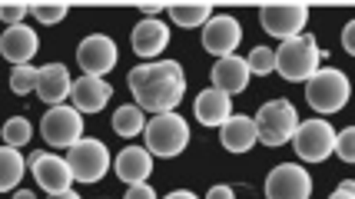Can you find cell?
Segmentation results:
<instances>
[{"mask_svg":"<svg viewBox=\"0 0 355 199\" xmlns=\"http://www.w3.org/2000/svg\"><path fill=\"white\" fill-rule=\"evenodd\" d=\"M312 176L295 163H279L266 176V199H309Z\"/></svg>","mask_w":355,"mask_h":199,"instance_id":"cell-10","label":"cell"},{"mask_svg":"<svg viewBox=\"0 0 355 199\" xmlns=\"http://www.w3.org/2000/svg\"><path fill=\"white\" fill-rule=\"evenodd\" d=\"M146 153L173 159L189 146V126L180 113H156V120L146 123Z\"/></svg>","mask_w":355,"mask_h":199,"instance_id":"cell-2","label":"cell"},{"mask_svg":"<svg viewBox=\"0 0 355 199\" xmlns=\"http://www.w3.org/2000/svg\"><path fill=\"white\" fill-rule=\"evenodd\" d=\"M31 169H33V176H37V183L44 186L46 193H63V189L73 186V173L67 166V159H60V156H53V153H33Z\"/></svg>","mask_w":355,"mask_h":199,"instance_id":"cell-13","label":"cell"},{"mask_svg":"<svg viewBox=\"0 0 355 199\" xmlns=\"http://www.w3.org/2000/svg\"><path fill=\"white\" fill-rule=\"evenodd\" d=\"M243 40V27H239V20L230 14H219V17H209L206 24H202V46L213 53V57H232L236 53V46Z\"/></svg>","mask_w":355,"mask_h":199,"instance_id":"cell-11","label":"cell"},{"mask_svg":"<svg viewBox=\"0 0 355 199\" xmlns=\"http://www.w3.org/2000/svg\"><path fill=\"white\" fill-rule=\"evenodd\" d=\"M249 67L246 60H239L236 53L232 57H223V60L213 67V90L226 93V96H232V93H243L249 83Z\"/></svg>","mask_w":355,"mask_h":199,"instance_id":"cell-18","label":"cell"},{"mask_svg":"<svg viewBox=\"0 0 355 199\" xmlns=\"http://www.w3.org/2000/svg\"><path fill=\"white\" fill-rule=\"evenodd\" d=\"M139 14H150L153 20V14H163V3H139Z\"/></svg>","mask_w":355,"mask_h":199,"instance_id":"cell-36","label":"cell"},{"mask_svg":"<svg viewBox=\"0 0 355 199\" xmlns=\"http://www.w3.org/2000/svg\"><path fill=\"white\" fill-rule=\"evenodd\" d=\"M163 77H186L183 67L176 60H159V63H143V67H133V73H130V90L139 87V83H150V80H163Z\"/></svg>","mask_w":355,"mask_h":199,"instance_id":"cell-23","label":"cell"},{"mask_svg":"<svg viewBox=\"0 0 355 199\" xmlns=\"http://www.w3.org/2000/svg\"><path fill=\"white\" fill-rule=\"evenodd\" d=\"M110 96H113V90H110L107 80H100V77H80L70 87V100H73L77 113H100V110L107 107Z\"/></svg>","mask_w":355,"mask_h":199,"instance_id":"cell-16","label":"cell"},{"mask_svg":"<svg viewBox=\"0 0 355 199\" xmlns=\"http://www.w3.org/2000/svg\"><path fill=\"white\" fill-rule=\"evenodd\" d=\"M24 169H27V163H24L20 150H14V146H0V193L14 189V186L24 180Z\"/></svg>","mask_w":355,"mask_h":199,"instance_id":"cell-22","label":"cell"},{"mask_svg":"<svg viewBox=\"0 0 355 199\" xmlns=\"http://www.w3.org/2000/svg\"><path fill=\"white\" fill-rule=\"evenodd\" d=\"M150 173H153V156L146 153L143 146H126L123 153L116 156V176H120L126 186L146 183Z\"/></svg>","mask_w":355,"mask_h":199,"instance_id":"cell-21","label":"cell"},{"mask_svg":"<svg viewBox=\"0 0 355 199\" xmlns=\"http://www.w3.org/2000/svg\"><path fill=\"white\" fill-rule=\"evenodd\" d=\"M37 46H40L37 33L27 24H17V27H7V33L0 37V57L14 67H24V63H31Z\"/></svg>","mask_w":355,"mask_h":199,"instance_id":"cell-14","label":"cell"},{"mask_svg":"<svg viewBox=\"0 0 355 199\" xmlns=\"http://www.w3.org/2000/svg\"><path fill=\"white\" fill-rule=\"evenodd\" d=\"M123 199H156V193H153V186L150 183H133L130 189H126Z\"/></svg>","mask_w":355,"mask_h":199,"instance_id":"cell-32","label":"cell"},{"mask_svg":"<svg viewBox=\"0 0 355 199\" xmlns=\"http://www.w3.org/2000/svg\"><path fill=\"white\" fill-rule=\"evenodd\" d=\"M33 137V126L27 116H10V120L3 123V143L7 146H14V150H20V146H27Z\"/></svg>","mask_w":355,"mask_h":199,"instance_id":"cell-26","label":"cell"},{"mask_svg":"<svg viewBox=\"0 0 355 199\" xmlns=\"http://www.w3.org/2000/svg\"><path fill=\"white\" fill-rule=\"evenodd\" d=\"M113 130L120 133V137H126V139H133L137 133H143L146 130V120H143V110L139 107H120L116 113H113Z\"/></svg>","mask_w":355,"mask_h":199,"instance_id":"cell-25","label":"cell"},{"mask_svg":"<svg viewBox=\"0 0 355 199\" xmlns=\"http://www.w3.org/2000/svg\"><path fill=\"white\" fill-rule=\"evenodd\" d=\"M163 199H196V193H189V189H176V193H170V196Z\"/></svg>","mask_w":355,"mask_h":199,"instance_id":"cell-37","label":"cell"},{"mask_svg":"<svg viewBox=\"0 0 355 199\" xmlns=\"http://www.w3.org/2000/svg\"><path fill=\"white\" fill-rule=\"evenodd\" d=\"M252 123H256V137L263 139L266 146H286L293 139L295 126H299V113L289 100H269L259 107Z\"/></svg>","mask_w":355,"mask_h":199,"instance_id":"cell-4","label":"cell"},{"mask_svg":"<svg viewBox=\"0 0 355 199\" xmlns=\"http://www.w3.org/2000/svg\"><path fill=\"white\" fill-rule=\"evenodd\" d=\"M246 67H249V73L266 77V73H272V70H276V53H272L269 46H256V50L246 57Z\"/></svg>","mask_w":355,"mask_h":199,"instance_id":"cell-28","label":"cell"},{"mask_svg":"<svg viewBox=\"0 0 355 199\" xmlns=\"http://www.w3.org/2000/svg\"><path fill=\"white\" fill-rule=\"evenodd\" d=\"M70 87H73V80L67 73V67L63 63H46V67H40V80H37L33 93L50 107H60L63 100L70 96Z\"/></svg>","mask_w":355,"mask_h":199,"instance_id":"cell-17","label":"cell"},{"mask_svg":"<svg viewBox=\"0 0 355 199\" xmlns=\"http://www.w3.org/2000/svg\"><path fill=\"white\" fill-rule=\"evenodd\" d=\"M77 60H80L83 77H100L103 80L110 70L116 67L120 50H116V44L110 40L107 33H90V37L77 46Z\"/></svg>","mask_w":355,"mask_h":199,"instance_id":"cell-8","label":"cell"},{"mask_svg":"<svg viewBox=\"0 0 355 199\" xmlns=\"http://www.w3.org/2000/svg\"><path fill=\"white\" fill-rule=\"evenodd\" d=\"M332 153H339L345 163L355 159V130L352 126H345L342 133H336V150H332Z\"/></svg>","mask_w":355,"mask_h":199,"instance_id":"cell-30","label":"cell"},{"mask_svg":"<svg viewBox=\"0 0 355 199\" xmlns=\"http://www.w3.org/2000/svg\"><path fill=\"white\" fill-rule=\"evenodd\" d=\"M137 93V107L150 110V113H173L180 107L186 93V77H163V80H150V83H139L133 87Z\"/></svg>","mask_w":355,"mask_h":199,"instance_id":"cell-7","label":"cell"},{"mask_svg":"<svg viewBox=\"0 0 355 199\" xmlns=\"http://www.w3.org/2000/svg\"><path fill=\"white\" fill-rule=\"evenodd\" d=\"M24 14H31V7L27 3H0V20H7L10 27H17Z\"/></svg>","mask_w":355,"mask_h":199,"instance_id":"cell-31","label":"cell"},{"mask_svg":"<svg viewBox=\"0 0 355 199\" xmlns=\"http://www.w3.org/2000/svg\"><path fill=\"white\" fill-rule=\"evenodd\" d=\"M342 44L349 53H355V24H345V31H342Z\"/></svg>","mask_w":355,"mask_h":199,"instance_id":"cell-34","label":"cell"},{"mask_svg":"<svg viewBox=\"0 0 355 199\" xmlns=\"http://www.w3.org/2000/svg\"><path fill=\"white\" fill-rule=\"evenodd\" d=\"M67 3H31V14L40 20V24H60L67 17Z\"/></svg>","mask_w":355,"mask_h":199,"instance_id":"cell-29","label":"cell"},{"mask_svg":"<svg viewBox=\"0 0 355 199\" xmlns=\"http://www.w3.org/2000/svg\"><path fill=\"white\" fill-rule=\"evenodd\" d=\"M196 120L202 123V126H223V123L232 116V96H226V93L219 90H202L200 96H196Z\"/></svg>","mask_w":355,"mask_h":199,"instance_id":"cell-20","label":"cell"},{"mask_svg":"<svg viewBox=\"0 0 355 199\" xmlns=\"http://www.w3.org/2000/svg\"><path fill=\"white\" fill-rule=\"evenodd\" d=\"M352 196H355V186H352V183H342L329 199H352Z\"/></svg>","mask_w":355,"mask_h":199,"instance_id":"cell-35","label":"cell"},{"mask_svg":"<svg viewBox=\"0 0 355 199\" xmlns=\"http://www.w3.org/2000/svg\"><path fill=\"white\" fill-rule=\"evenodd\" d=\"M14 199H37L33 193H27V189H20V193H14Z\"/></svg>","mask_w":355,"mask_h":199,"instance_id":"cell-39","label":"cell"},{"mask_svg":"<svg viewBox=\"0 0 355 199\" xmlns=\"http://www.w3.org/2000/svg\"><path fill=\"white\" fill-rule=\"evenodd\" d=\"M37 80H40V67H14V73H10V90L20 93V96H27V93L37 90Z\"/></svg>","mask_w":355,"mask_h":199,"instance_id":"cell-27","label":"cell"},{"mask_svg":"<svg viewBox=\"0 0 355 199\" xmlns=\"http://www.w3.org/2000/svg\"><path fill=\"white\" fill-rule=\"evenodd\" d=\"M295 153L306 163H322L336 150V130L329 126V120H306L295 126L293 133Z\"/></svg>","mask_w":355,"mask_h":199,"instance_id":"cell-6","label":"cell"},{"mask_svg":"<svg viewBox=\"0 0 355 199\" xmlns=\"http://www.w3.org/2000/svg\"><path fill=\"white\" fill-rule=\"evenodd\" d=\"M349 93H352L349 77L332 67H322L306 80V100L315 113H339L349 103Z\"/></svg>","mask_w":355,"mask_h":199,"instance_id":"cell-3","label":"cell"},{"mask_svg":"<svg viewBox=\"0 0 355 199\" xmlns=\"http://www.w3.org/2000/svg\"><path fill=\"white\" fill-rule=\"evenodd\" d=\"M272 53H276V70L289 83H306L319 70V60L325 57L312 33H299L293 40H282V46Z\"/></svg>","mask_w":355,"mask_h":199,"instance_id":"cell-1","label":"cell"},{"mask_svg":"<svg viewBox=\"0 0 355 199\" xmlns=\"http://www.w3.org/2000/svg\"><path fill=\"white\" fill-rule=\"evenodd\" d=\"M67 166L73 173V180H80V183H96V180H103V173L110 169V150L100 139L80 137L77 143L70 146Z\"/></svg>","mask_w":355,"mask_h":199,"instance_id":"cell-5","label":"cell"},{"mask_svg":"<svg viewBox=\"0 0 355 199\" xmlns=\"http://www.w3.org/2000/svg\"><path fill=\"white\" fill-rule=\"evenodd\" d=\"M50 199H80V193H73V189H63V193H50Z\"/></svg>","mask_w":355,"mask_h":199,"instance_id":"cell-38","label":"cell"},{"mask_svg":"<svg viewBox=\"0 0 355 199\" xmlns=\"http://www.w3.org/2000/svg\"><path fill=\"white\" fill-rule=\"evenodd\" d=\"M173 24L180 27H200L213 17V3H173L170 7Z\"/></svg>","mask_w":355,"mask_h":199,"instance_id":"cell-24","label":"cell"},{"mask_svg":"<svg viewBox=\"0 0 355 199\" xmlns=\"http://www.w3.org/2000/svg\"><path fill=\"white\" fill-rule=\"evenodd\" d=\"M130 44H133V50H137V57H143V60H150V57H156V53H163L166 50V44H170V27L163 24V20H139L137 27H133V37H130Z\"/></svg>","mask_w":355,"mask_h":199,"instance_id":"cell-15","label":"cell"},{"mask_svg":"<svg viewBox=\"0 0 355 199\" xmlns=\"http://www.w3.org/2000/svg\"><path fill=\"white\" fill-rule=\"evenodd\" d=\"M40 133H44V139L50 143V146H73L80 137H83V120H80V113L73 107H53L50 113L44 116V123H40Z\"/></svg>","mask_w":355,"mask_h":199,"instance_id":"cell-12","label":"cell"},{"mask_svg":"<svg viewBox=\"0 0 355 199\" xmlns=\"http://www.w3.org/2000/svg\"><path fill=\"white\" fill-rule=\"evenodd\" d=\"M259 20L269 37H279V40H293L302 33L306 20H309V7L302 3H266L259 10Z\"/></svg>","mask_w":355,"mask_h":199,"instance_id":"cell-9","label":"cell"},{"mask_svg":"<svg viewBox=\"0 0 355 199\" xmlns=\"http://www.w3.org/2000/svg\"><path fill=\"white\" fill-rule=\"evenodd\" d=\"M206 199H236V196H232V186L219 183V186H213V189L206 193Z\"/></svg>","mask_w":355,"mask_h":199,"instance_id":"cell-33","label":"cell"},{"mask_svg":"<svg viewBox=\"0 0 355 199\" xmlns=\"http://www.w3.org/2000/svg\"><path fill=\"white\" fill-rule=\"evenodd\" d=\"M219 139H223V146L230 150V153H249L256 143H259V137H256V123H252V116H230V120L219 126Z\"/></svg>","mask_w":355,"mask_h":199,"instance_id":"cell-19","label":"cell"}]
</instances>
